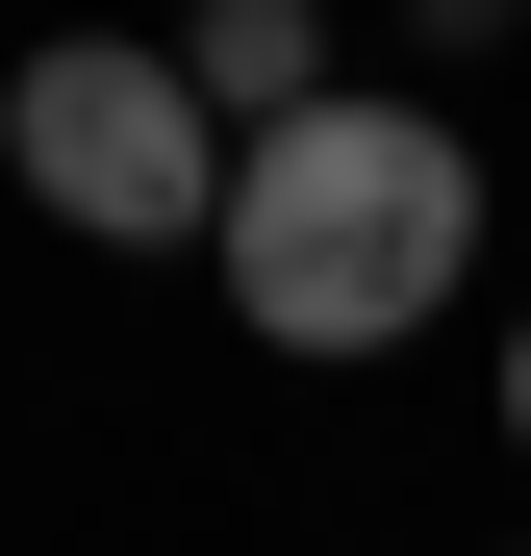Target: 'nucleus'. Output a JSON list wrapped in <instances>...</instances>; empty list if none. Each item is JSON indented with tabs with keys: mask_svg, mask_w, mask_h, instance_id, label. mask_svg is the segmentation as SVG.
Instances as JSON below:
<instances>
[{
	"mask_svg": "<svg viewBox=\"0 0 531 556\" xmlns=\"http://www.w3.org/2000/svg\"><path fill=\"white\" fill-rule=\"evenodd\" d=\"M203 253H228V329L253 354H405L481 278V152L430 102H304V127L228 152V228Z\"/></svg>",
	"mask_w": 531,
	"mask_h": 556,
	"instance_id": "1",
	"label": "nucleus"
},
{
	"mask_svg": "<svg viewBox=\"0 0 531 556\" xmlns=\"http://www.w3.org/2000/svg\"><path fill=\"white\" fill-rule=\"evenodd\" d=\"M0 177H26L76 253H203L228 228V127H203V76L152 26H51L0 76Z\"/></svg>",
	"mask_w": 531,
	"mask_h": 556,
	"instance_id": "2",
	"label": "nucleus"
},
{
	"mask_svg": "<svg viewBox=\"0 0 531 556\" xmlns=\"http://www.w3.org/2000/svg\"><path fill=\"white\" fill-rule=\"evenodd\" d=\"M177 76H203V127L253 152V127H304V102H354L329 76V0H203V26H177Z\"/></svg>",
	"mask_w": 531,
	"mask_h": 556,
	"instance_id": "3",
	"label": "nucleus"
},
{
	"mask_svg": "<svg viewBox=\"0 0 531 556\" xmlns=\"http://www.w3.org/2000/svg\"><path fill=\"white\" fill-rule=\"evenodd\" d=\"M506 455H531V329H506Z\"/></svg>",
	"mask_w": 531,
	"mask_h": 556,
	"instance_id": "4",
	"label": "nucleus"
}]
</instances>
